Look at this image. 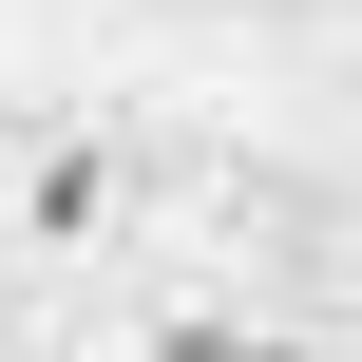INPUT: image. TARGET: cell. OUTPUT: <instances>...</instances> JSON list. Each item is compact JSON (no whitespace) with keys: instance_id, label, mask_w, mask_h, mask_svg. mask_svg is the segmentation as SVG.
Masks as SVG:
<instances>
[{"instance_id":"6da1fadb","label":"cell","mask_w":362,"mask_h":362,"mask_svg":"<svg viewBox=\"0 0 362 362\" xmlns=\"http://www.w3.org/2000/svg\"><path fill=\"white\" fill-rule=\"evenodd\" d=\"M134 210H153V172L115 115H0V267H95Z\"/></svg>"},{"instance_id":"7a4b0ae2","label":"cell","mask_w":362,"mask_h":362,"mask_svg":"<svg viewBox=\"0 0 362 362\" xmlns=\"http://www.w3.org/2000/svg\"><path fill=\"white\" fill-rule=\"evenodd\" d=\"M0 344H19V286H0Z\"/></svg>"}]
</instances>
